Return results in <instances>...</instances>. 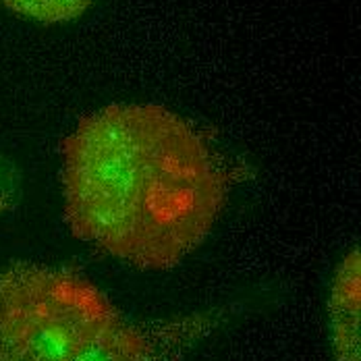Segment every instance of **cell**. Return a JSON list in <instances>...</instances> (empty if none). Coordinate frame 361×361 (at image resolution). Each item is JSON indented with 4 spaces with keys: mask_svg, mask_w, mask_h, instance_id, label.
Wrapping results in <instances>:
<instances>
[{
    "mask_svg": "<svg viewBox=\"0 0 361 361\" xmlns=\"http://www.w3.org/2000/svg\"><path fill=\"white\" fill-rule=\"evenodd\" d=\"M0 361H152L90 281L42 264L0 268Z\"/></svg>",
    "mask_w": 361,
    "mask_h": 361,
    "instance_id": "obj_2",
    "label": "cell"
},
{
    "mask_svg": "<svg viewBox=\"0 0 361 361\" xmlns=\"http://www.w3.org/2000/svg\"><path fill=\"white\" fill-rule=\"evenodd\" d=\"M6 8L39 23H65L81 17L94 0H0Z\"/></svg>",
    "mask_w": 361,
    "mask_h": 361,
    "instance_id": "obj_4",
    "label": "cell"
},
{
    "mask_svg": "<svg viewBox=\"0 0 361 361\" xmlns=\"http://www.w3.org/2000/svg\"><path fill=\"white\" fill-rule=\"evenodd\" d=\"M360 252L353 250L341 262L330 289L328 318L336 361H360Z\"/></svg>",
    "mask_w": 361,
    "mask_h": 361,
    "instance_id": "obj_3",
    "label": "cell"
},
{
    "mask_svg": "<svg viewBox=\"0 0 361 361\" xmlns=\"http://www.w3.org/2000/svg\"><path fill=\"white\" fill-rule=\"evenodd\" d=\"M63 189L79 239L145 270H169L197 250L226 197L204 137L154 104L81 118L65 144Z\"/></svg>",
    "mask_w": 361,
    "mask_h": 361,
    "instance_id": "obj_1",
    "label": "cell"
}]
</instances>
